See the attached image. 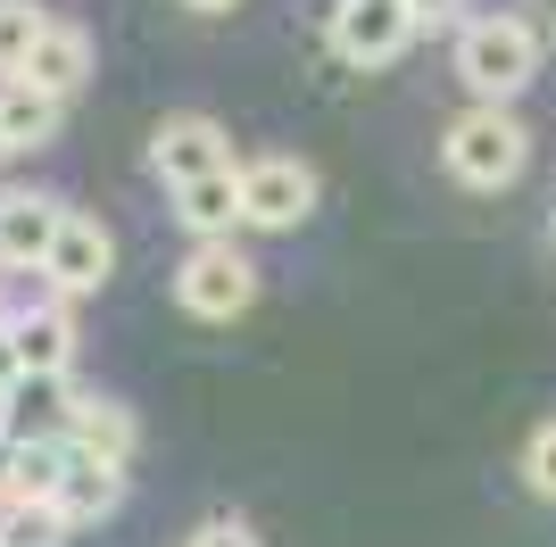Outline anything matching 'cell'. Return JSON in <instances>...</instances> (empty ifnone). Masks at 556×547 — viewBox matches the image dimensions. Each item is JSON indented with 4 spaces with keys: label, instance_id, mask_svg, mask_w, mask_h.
I'll return each mask as SVG.
<instances>
[{
    "label": "cell",
    "instance_id": "52a82bcc",
    "mask_svg": "<svg viewBox=\"0 0 556 547\" xmlns=\"http://www.w3.org/2000/svg\"><path fill=\"white\" fill-rule=\"evenodd\" d=\"M75 407H84V398L67 390V373H25V382L0 398V440H9V448H67Z\"/></svg>",
    "mask_w": 556,
    "mask_h": 547
},
{
    "label": "cell",
    "instance_id": "ba28073f",
    "mask_svg": "<svg viewBox=\"0 0 556 547\" xmlns=\"http://www.w3.org/2000/svg\"><path fill=\"white\" fill-rule=\"evenodd\" d=\"M75 207L50 191H0V274H42Z\"/></svg>",
    "mask_w": 556,
    "mask_h": 547
},
{
    "label": "cell",
    "instance_id": "30bf717a",
    "mask_svg": "<svg viewBox=\"0 0 556 547\" xmlns=\"http://www.w3.org/2000/svg\"><path fill=\"white\" fill-rule=\"evenodd\" d=\"M9 341H17L25 373H67V365H75V316H67V298H34V307H17V316H9Z\"/></svg>",
    "mask_w": 556,
    "mask_h": 547
},
{
    "label": "cell",
    "instance_id": "4fadbf2b",
    "mask_svg": "<svg viewBox=\"0 0 556 547\" xmlns=\"http://www.w3.org/2000/svg\"><path fill=\"white\" fill-rule=\"evenodd\" d=\"M67 448H84V456H109V465H134V448H141V423H134V407H125V398H84V407H75V432H67Z\"/></svg>",
    "mask_w": 556,
    "mask_h": 547
},
{
    "label": "cell",
    "instance_id": "d6986e66",
    "mask_svg": "<svg viewBox=\"0 0 556 547\" xmlns=\"http://www.w3.org/2000/svg\"><path fill=\"white\" fill-rule=\"evenodd\" d=\"M184 547H257V531H250V523H241V514H208V523L191 531V539H184Z\"/></svg>",
    "mask_w": 556,
    "mask_h": 547
},
{
    "label": "cell",
    "instance_id": "277c9868",
    "mask_svg": "<svg viewBox=\"0 0 556 547\" xmlns=\"http://www.w3.org/2000/svg\"><path fill=\"white\" fill-rule=\"evenodd\" d=\"M175 298H184V316L200 323H232V316H250V298H257V266L232 241H200V250L175 266Z\"/></svg>",
    "mask_w": 556,
    "mask_h": 547
},
{
    "label": "cell",
    "instance_id": "5bb4252c",
    "mask_svg": "<svg viewBox=\"0 0 556 547\" xmlns=\"http://www.w3.org/2000/svg\"><path fill=\"white\" fill-rule=\"evenodd\" d=\"M175 216H184L200 241H232V225H241V166L191 182V191H175Z\"/></svg>",
    "mask_w": 556,
    "mask_h": 547
},
{
    "label": "cell",
    "instance_id": "9c48e42d",
    "mask_svg": "<svg viewBox=\"0 0 556 547\" xmlns=\"http://www.w3.org/2000/svg\"><path fill=\"white\" fill-rule=\"evenodd\" d=\"M109 266H116L109 225L75 207V216H67V232H59V250H50V266H42V282H50V298H92L100 282H109Z\"/></svg>",
    "mask_w": 556,
    "mask_h": 547
},
{
    "label": "cell",
    "instance_id": "9a60e30c",
    "mask_svg": "<svg viewBox=\"0 0 556 547\" xmlns=\"http://www.w3.org/2000/svg\"><path fill=\"white\" fill-rule=\"evenodd\" d=\"M0 133H9V150H42L59 133V100H42L34 84H0Z\"/></svg>",
    "mask_w": 556,
    "mask_h": 547
},
{
    "label": "cell",
    "instance_id": "7402d4cb",
    "mask_svg": "<svg viewBox=\"0 0 556 547\" xmlns=\"http://www.w3.org/2000/svg\"><path fill=\"white\" fill-rule=\"evenodd\" d=\"M9 481H17V448L0 440V506H9Z\"/></svg>",
    "mask_w": 556,
    "mask_h": 547
},
{
    "label": "cell",
    "instance_id": "5b68a950",
    "mask_svg": "<svg viewBox=\"0 0 556 547\" xmlns=\"http://www.w3.org/2000/svg\"><path fill=\"white\" fill-rule=\"evenodd\" d=\"M150 175H159L166 191H191V182H208V175H232L225 125H216V116H200V109L159 116V133H150Z\"/></svg>",
    "mask_w": 556,
    "mask_h": 547
},
{
    "label": "cell",
    "instance_id": "e0dca14e",
    "mask_svg": "<svg viewBox=\"0 0 556 547\" xmlns=\"http://www.w3.org/2000/svg\"><path fill=\"white\" fill-rule=\"evenodd\" d=\"M67 531L59 506H0V547H67Z\"/></svg>",
    "mask_w": 556,
    "mask_h": 547
},
{
    "label": "cell",
    "instance_id": "2e32d148",
    "mask_svg": "<svg viewBox=\"0 0 556 547\" xmlns=\"http://www.w3.org/2000/svg\"><path fill=\"white\" fill-rule=\"evenodd\" d=\"M50 25H59V17H42L34 0H0V84H17V75H25V59L42 50Z\"/></svg>",
    "mask_w": 556,
    "mask_h": 547
},
{
    "label": "cell",
    "instance_id": "7c38bea8",
    "mask_svg": "<svg viewBox=\"0 0 556 547\" xmlns=\"http://www.w3.org/2000/svg\"><path fill=\"white\" fill-rule=\"evenodd\" d=\"M84 75H92V34H84V25H50L42 50L25 59L17 84H34L42 100H59V109H67L75 91H84Z\"/></svg>",
    "mask_w": 556,
    "mask_h": 547
},
{
    "label": "cell",
    "instance_id": "8992f818",
    "mask_svg": "<svg viewBox=\"0 0 556 547\" xmlns=\"http://www.w3.org/2000/svg\"><path fill=\"white\" fill-rule=\"evenodd\" d=\"M316 216V166L307 158H250L241 166V225L250 232H291Z\"/></svg>",
    "mask_w": 556,
    "mask_h": 547
},
{
    "label": "cell",
    "instance_id": "8fae6325",
    "mask_svg": "<svg viewBox=\"0 0 556 547\" xmlns=\"http://www.w3.org/2000/svg\"><path fill=\"white\" fill-rule=\"evenodd\" d=\"M59 514H67L75 531L84 523H109L116 506H125V465H109V456H84V448H67V481H59Z\"/></svg>",
    "mask_w": 556,
    "mask_h": 547
},
{
    "label": "cell",
    "instance_id": "484cf974",
    "mask_svg": "<svg viewBox=\"0 0 556 547\" xmlns=\"http://www.w3.org/2000/svg\"><path fill=\"white\" fill-rule=\"evenodd\" d=\"M0 158H9V133H0Z\"/></svg>",
    "mask_w": 556,
    "mask_h": 547
},
{
    "label": "cell",
    "instance_id": "44dd1931",
    "mask_svg": "<svg viewBox=\"0 0 556 547\" xmlns=\"http://www.w3.org/2000/svg\"><path fill=\"white\" fill-rule=\"evenodd\" d=\"M457 9H465V0H416V34H424V25H457Z\"/></svg>",
    "mask_w": 556,
    "mask_h": 547
},
{
    "label": "cell",
    "instance_id": "7a4b0ae2",
    "mask_svg": "<svg viewBox=\"0 0 556 547\" xmlns=\"http://www.w3.org/2000/svg\"><path fill=\"white\" fill-rule=\"evenodd\" d=\"M441 166L465 191H507V182L532 166V125L515 109H465L441 133Z\"/></svg>",
    "mask_w": 556,
    "mask_h": 547
},
{
    "label": "cell",
    "instance_id": "6da1fadb",
    "mask_svg": "<svg viewBox=\"0 0 556 547\" xmlns=\"http://www.w3.org/2000/svg\"><path fill=\"white\" fill-rule=\"evenodd\" d=\"M457 75L473 91V109H507L515 91H532V75H540V25L532 17H465L457 25Z\"/></svg>",
    "mask_w": 556,
    "mask_h": 547
},
{
    "label": "cell",
    "instance_id": "d4e9b609",
    "mask_svg": "<svg viewBox=\"0 0 556 547\" xmlns=\"http://www.w3.org/2000/svg\"><path fill=\"white\" fill-rule=\"evenodd\" d=\"M0 323H9V291H0Z\"/></svg>",
    "mask_w": 556,
    "mask_h": 547
},
{
    "label": "cell",
    "instance_id": "603a6c76",
    "mask_svg": "<svg viewBox=\"0 0 556 547\" xmlns=\"http://www.w3.org/2000/svg\"><path fill=\"white\" fill-rule=\"evenodd\" d=\"M532 9H540V17H532V25H540V42H556V0H532Z\"/></svg>",
    "mask_w": 556,
    "mask_h": 547
},
{
    "label": "cell",
    "instance_id": "3957f363",
    "mask_svg": "<svg viewBox=\"0 0 556 547\" xmlns=\"http://www.w3.org/2000/svg\"><path fill=\"white\" fill-rule=\"evenodd\" d=\"M325 34L341 67H391L416 42V0H325Z\"/></svg>",
    "mask_w": 556,
    "mask_h": 547
},
{
    "label": "cell",
    "instance_id": "ffe728a7",
    "mask_svg": "<svg viewBox=\"0 0 556 547\" xmlns=\"http://www.w3.org/2000/svg\"><path fill=\"white\" fill-rule=\"evenodd\" d=\"M25 382V365H17V341H9V323H0V398Z\"/></svg>",
    "mask_w": 556,
    "mask_h": 547
},
{
    "label": "cell",
    "instance_id": "cb8c5ba5",
    "mask_svg": "<svg viewBox=\"0 0 556 547\" xmlns=\"http://www.w3.org/2000/svg\"><path fill=\"white\" fill-rule=\"evenodd\" d=\"M184 9H200V17H225V9H232V0H184Z\"/></svg>",
    "mask_w": 556,
    "mask_h": 547
},
{
    "label": "cell",
    "instance_id": "ac0fdd59",
    "mask_svg": "<svg viewBox=\"0 0 556 547\" xmlns=\"http://www.w3.org/2000/svg\"><path fill=\"white\" fill-rule=\"evenodd\" d=\"M523 481H532V498H556V423L532 432V448H523Z\"/></svg>",
    "mask_w": 556,
    "mask_h": 547
}]
</instances>
